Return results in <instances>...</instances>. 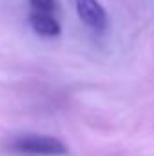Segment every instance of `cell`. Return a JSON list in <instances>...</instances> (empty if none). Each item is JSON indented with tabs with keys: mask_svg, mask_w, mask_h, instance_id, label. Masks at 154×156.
Returning <instances> with one entry per match:
<instances>
[{
	"mask_svg": "<svg viewBox=\"0 0 154 156\" xmlns=\"http://www.w3.org/2000/svg\"><path fill=\"white\" fill-rule=\"evenodd\" d=\"M78 18L94 31H103L107 26V15L98 0H73Z\"/></svg>",
	"mask_w": 154,
	"mask_h": 156,
	"instance_id": "2",
	"label": "cell"
},
{
	"mask_svg": "<svg viewBox=\"0 0 154 156\" xmlns=\"http://www.w3.org/2000/svg\"><path fill=\"white\" fill-rule=\"evenodd\" d=\"M11 149L22 154H33V156H64L67 154V147L64 142L53 136H44V134H26L18 136L13 140Z\"/></svg>",
	"mask_w": 154,
	"mask_h": 156,
	"instance_id": "1",
	"label": "cell"
},
{
	"mask_svg": "<svg viewBox=\"0 0 154 156\" xmlns=\"http://www.w3.org/2000/svg\"><path fill=\"white\" fill-rule=\"evenodd\" d=\"M29 26L42 37H56L60 33V24L53 18V15L45 13H29Z\"/></svg>",
	"mask_w": 154,
	"mask_h": 156,
	"instance_id": "3",
	"label": "cell"
},
{
	"mask_svg": "<svg viewBox=\"0 0 154 156\" xmlns=\"http://www.w3.org/2000/svg\"><path fill=\"white\" fill-rule=\"evenodd\" d=\"M31 13H45L51 15L56 9V0H29Z\"/></svg>",
	"mask_w": 154,
	"mask_h": 156,
	"instance_id": "4",
	"label": "cell"
}]
</instances>
